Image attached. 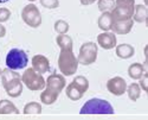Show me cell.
<instances>
[{"label":"cell","mask_w":148,"mask_h":120,"mask_svg":"<svg viewBox=\"0 0 148 120\" xmlns=\"http://www.w3.org/2000/svg\"><path fill=\"white\" fill-rule=\"evenodd\" d=\"M6 114H19V110L10 100H0V115Z\"/></svg>","instance_id":"ac0fdd59"},{"label":"cell","mask_w":148,"mask_h":120,"mask_svg":"<svg viewBox=\"0 0 148 120\" xmlns=\"http://www.w3.org/2000/svg\"><path fill=\"white\" fill-rule=\"evenodd\" d=\"M56 43L60 49H72L73 46V42L70 36H68L66 33L63 34H58L56 38Z\"/></svg>","instance_id":"cb8c5ba5"},{"label":"cell","mask_w":148,"mask_h":120,"mask_svg":"<svg viewBox=\"0 0 148 120\" xmlns=\"http://www.w3.org/2000/svg\"><path fill=\"white\" fill-rule=\"evenodd\" d=\"M81 4L84 5V6H87V5H92L94 3H96L97 0H79Z\"/></svg>","instance_id":"4dcf8cb0"},{"label":"cell","mask_w":148,"mask_h":120,"mask_svg":"<svg viewBox=\"0 0 148 120\" xmlns=\"http://www.w3.org/2000/svg\"><path fill=\"white\" fill-rule=\"evenodd\" d=\"M134 25V20L130 19H123V20H114L112 25V31L115 34H127L132 31Z\"/></svg>","instance_id":"7c38bea8"},{"label":"cell","mask_w":148,"mask_h":120,"mask_svg":"<svg viewBox=\"0 0 148 120\" xmlns=\"http://www.w3.org/2000/svg\"><path fill=\"white\" fill-rule=\"evenodd\" d=\"M21 19L30 28H38L42 24V13L33 3L26 5L21 11Z\"/></svg>","instance_id":"52a82bcc"},{"label":"cell","mask_w":148,"mask_h":120,"mask_svg":"<svg viewBox=\"0 0 148 120\" xmlns=\"http://www.w3.org/2000/svg\"><path fill=\"white\" fill-rule=\"evenodd\" d=\"M45 82H46L45 87L52 89L53 92H56L58 94H60L62 90H63L64 87L66 86V81H65L64 75H60V74H52V75H50Z\"/></svg>","instance_id":"30bf717a"},{"label":"cell","mask_w":148,"mask_h":120,"mask_svg":"<svg viewBox=\"0 0 148 120\" xmlns=\"http://www.w3.org/2000/svg\"><path fill=\"white\" fill-rule=\"evenodd\" d=\"M97 52H98V48L96 43L87 42L82 44V46L79 48L78 57H77L78 64H82V66L92 64L97 58Z\"/></svg>","instance_id":"8992f818"},{"label":"cell","mask_w":148,"mask_h":120,"mask_svg":"<svg viewBox=\"0 0 148 120\" xmlns=\"http://www.w3.org/2000/svg\"><path fill=\"white\" fill-rule=\"evenodd\" d=\"M21 82L29 90L37 92L45 88L46 82L42 74L37 73L33 68H26L21 75Z\"/></svg>","instance_id":"3957f363"},{"label":"cell","mask_w":148,"mask_h":120,"mask_svg":"<svg viewBox=\"0 0 148 120\" xmlns=\"http://www.w3.org/2000/svg\"><path fill=\"white\" fill-rule=\"evenodd\" d=\"M107 89L110 94L115 95V97H121L127 90V82L125 79L120 76L112 77L107 81Z\"/></svg>","instance_id":"ba28073f"},{"label":"cell","mask_w":148,"mask_h":120,"mask_svg":"<svg viewBox=\"0 0 148 120\" xmlns=\"http://www.w3.org/2000/svg\"><path fill=\"white\" fill-rule=\"evenodd\" d=\"M135 0H115V6L110 11L114 20L130 19L134 12Z\"/></svg>","instance_id":"277c9868"},{"label":"cell","mask_w":148,"mask_h":120,"mask_svg":"<svg viewBox=\"0 0 148 120\" xmlns=\"http://www.w3.org/2000/svg\"><path fill=\"white\" fill-rule=\"evenodd\" d=\"M127 94H128V98L132 101H138L141 97V87L139 83H130L129 86H127Z\"/></svg>","instance_id":"7402d4cb"},{"label":"cell","mask_w":148,"mask_h":120,"mask_svg":"<svg viewBox=\"0 0 148 120\" xmlns=\"http://www.w3.org/2000/svg\"><path fill=\"white\" fill-rule=\"evenodd\" d=\"M114 23V19L112 17L110 12H102V14L97 19V25L103 31H110L112 30V25Z\"/></svg>","instance_id":"9a60e30c"},{"label":"cell","mask_w":148,"mask_h":120,"mask_svg":"<svg viewBox=\"0 0 148 120\" xmlns=\"http://www.w3.org/2000/svg\"><path fill=\"white\" fill-rule=\"evenodd\" d=\"M72 83H73V85H75L83 94L89 89V81H88V79L84 77V76H82V75L76 76L75 79L72 80Z\"/></svg>","instance_id":"d4e9b609"},{"label":"cell","mask_w":148,"mask_h":120,"mask_svg":"<svg viewBox=\"0 0 148 120\" xmlns=\"http://www.w3.org/2000/svg\"><path fill=\"white\" fill-rule=\"evenodd\" d=\"M39 3L42 4L43 7L45 8H57L59 6V1L58 0H39Z\"/></svg>","instance_id":"83f0119b"},{"label":"cell","mask_w":148,"mask_h":120,"mask_svg":"<svg viewBox=\"0 0 148 120\" xmlns=\"http://www.w3.org/2000/svg\"><path fill=\"white\" fill-rule=\"evenodd\" d=\"M0 77H1V83H3V86L5 87L7 83H10L11 81H13V80H17V79H21V75L18 74L16 70H12L10 68L7 69H4L1 70V74H0Z\"/></svg>","instance_id":"d6986e66"},{"label":"cell","mask_w":148,"mask_h":120,"mask_svg":"<svg viewBox=\"0 0 148 120\" xmlns=\"http://www.w3.org/2000/svg\"><path fill=\"white\" fill-rule=\"evenodd\" d=\"M29 1H31V3H33V1H37V0H29Z\"/></svg>","instance_id":"836d02e7"},{"label":"cell","mask_w":148,"mask_h":120,"mask_svg":"<svg viewBox=\"0 0 148 120\" xmlns=\"http://www.w3.org/2000/svg\"><path fill=\"white\" fill-rule=\"evenodd\" d=\"M147 80H148V73H145V74L141 76V79L139 80V81H140V82H139V85H140L141 89H142V90H145V92H147V90H148Z\"/></svg>","instance_id":"f546056e"},{"label":"cell","mask_w":148,"mask_h":120,"mask_svg":"<svg viewBox=\"0 0 148 120\" xmlns=\"http://www.w3.org/2000/svg\"><path fill=\"white\" fill-rule=\"evenodd\" d=\"M0 74H1V68H0Z\"/></svg>","instance_id":"d590c367"},{"label":"cell","mask_w":148,"mask_h":120,"mask_svg":"<svg viewBox=\"0 0 148 120\" xmlns=\"http://www.w3.org/2000/svg\"><path fill=\"white\" fill-rule=\"evenodd\" d=\"M115 48H116V49H115L116 56H117L119 58H122V59L130 58V57H133L134 54H135L134 46L130 45V44L123 43V44H119V45H116Z\"/></svg>","instance_id":"5bb4252c"},{"label":"cell","mask_w":148,"mask_h":120,"mask_svg":"<svg viewBox=\"0 0 148 120\" xmlns=\"http://www.w3.org/2000/svg\"><path fill=\"white\" fill-rule=\"evenodd\" d=\"M132 19L136 23H145L147 20V6L141 5V4H139V5L135 4Z\"/></svg>","instance_id":"2e32d148"},{"label":"cell","mask_w":148,"mask_h":120,"mask_svg":"<svg viewBox=\"0 0 148 120\" xmlns=\"http://www.w3.org/2000/svg\"><path fill=\"white\" fill-rule=\"evenodd\" d=\"M29 63V57L26 52L21 49H11L6 56V66L12 70H19L26 68Z\"/></svg>","instance_id":"5b68a950"},{"label":"cell","mask_w":148,"mask_h":120,"mask_svg":"<svg viewBox=\"0 0 148 120\" xmlns=\"http://www.w3.org/2000/svg\"><path fill=\"white\" fill-rule=\"evenodd\" d=\"M8 0H0V4H4V3H7Z\"/></svg>","instance_id":"d6a6232c"},{"label":"cell","mask_w":148,"mask_h":120,"mask_svg":"<svg viewBox=\"0 0 148 120\" xmlns=\"http://www.w3.org/2000/svg\"><path fill=\"white\" fill-rule=\"evenodd\" d=\"M6 93L8 97H12V98H18L23 93V82H21V79H17V80H13L11 81L10 83L4 87Z\"/></svg>","instance_id":"4fadbf2b"},{"label":"cell","mask_w":148,"mask_h":120,"mask_svg":"<svg viewBox=\"0 0 148 120\" xmlns=\"http://www.w3.org/2000/svg\"><path fill=\"white\" fill-rule=\"evenodd\" d=\"M58 68L62 75L72 76L78 68V59L72 49H62L58 56Z\"/></svg>","instance_id":"6da1fadb"},{"label":"cell","mask_w":148,"mask_h":120,"mask_svg":"<svg viewBox=\"0 0 148 120\" xmlns=\"http://www.w3.org/2000/svg\"><path fill=\"white\" fill-rule=\"evenodd\" d=\"M23 113L26 114V115H37V114H40L42 113V105L39 102H36V101L27 102L25 106H24Z\"/></svg>","instance_id":"603a6c76"},{"label":"cell","mask_w":148,"mask_h":120,"mask_svg":"<svg viewBox=\"0 0 148 120\" xmlns=\"http://www.w3.org/2000/svg\"><path fill=\"white\" fill-rule=\"evenodd\" d=\"M97 43L102 49L104 50H110L114 49L117 45V41H116V36L114 32H109V31H103L102 33H100L97 36Z\"/></svg>","instance_id":"9c48e42d"},{"label":"cell","mask_w":148,"mask_h":120,"mask_svg":"<svg viewBox=\"0 0 148 120\" xmlns=\"http://www.w3.org/2000/svg\"><path fill=\"white\" fill-rule=\"evenodd\" d=\"M53 28H55V31H56L58 34H63V33H66V32L69 31V24H68V21H65V20L59 19V20H57V21L55 23Z\"/></svg>","instance_id":"4316f807"},{"label":"cell","mask_w":148,"mask_h":120,"mask_svg":"<svg viewBox=\"0 0 148 120\" xmlns=\"http://www.w3.org/2000/svg\"><path fill=\"white\" fill-rule=\"evenodd\" d=\"M81 114H114V108L110 102L103 99H90L79 111Z\"/></svg>","instance_id":"7a4b0ae2"},{"label":"cell","mask_w":148,"mask_h":120,"mask_svg":"<svg viewBox=\"0 0 148 120\" xmlns=\"http://www.w3.org/2000/svg\"><path fill=\"white\" fill-rule=\"evenodd\" d=\"M11 17V11L6 7H0V23H5Z\"/></svg>","instance_id":"f1b7e54d"},{"label":"cell","mask_w":148,"mask_h":120,"mask_svg":"<svg viewBox=\"0 0 148 120\" xmlns=\"http://www.w3.org/2000/svg\"><path fill=\"white\" fill-rule=\"evenodd\" d=\"M5 34H6V29H5V26L3 25V24L0 23V38L5 37Z\"/></svg>","instance_id":"1f68e13d"},{"label":"cell","mask_w":148,"mask_h":120,"mask_svg":"<svg viewBox=\"0 0 148 120\" xmlns=\"http://www.w3.org/2000/svg\"><path fill=\"white\" fill-rule=\"evenodd\" d=\"M113 1H114V0H113Z\"/></svg>","instance_id":"8d00e7d4"},{"label":"cell","mask_w":148,"mask_h":120,"mask_svg":"<svg viewBox=\"0 0 148 120\" xmlns=\"http://www.w3.org/2000/svg\"><path fill=\"white\" fill-rule=\"evenodd\" d=\"M32 68L39 74H45L50 70V62L49 58L44 55H34L32 57Z\"/></svg>","instance_id":"8fae6325"},{"label":"cell","mask_w":148,"mask_h":120,"mask_svg":"<svg viewBox=\"0 0 148 120\" xmlns=\"http://www.w3.org/2000/svg\"><path fill=\"white\" fill-rule=\"evenodd\" d=\"M145 73H146V71L143 70L142 64H141V63H138V62L130 64L129 68H128V75H129V77L133 79V80H140L141 76H142Z\"/></svg>","instance_id":"ffe728a7"},{"label":"cell","mask_w":148,"mask_h":120,"mask_svg":"<svg viewBox=\"0 0 148 120\" xmlns=\"http://www.w3.org/2000/svg\"><path fill=\"white\" fill-rule=\"evenodd\" d=\"M58 95H59L58 93H56L52 89L45 87V89L39 95V98H40L42 103H44V105H52V103H55L57 101Z\"/></svg>","instance_id":"e0dca14e"},{"label":"cell","mask_w":148,"mask_h":120,"mask_svg":"<svg viewBox=\"0 0 148 120\" xmlns=\"http://www.w3.org/2000/svg\"><path fill=\"white\" fill-rule=\"evenodd\" d=\"M65 93H66V97H68L71 101H78V100H81V99L83 98V95H84L75 85H73L72 82L66 87Z\"/></svg>","instance_id":"44dd1931"},{"label":"cell","mask_w":148,"mask_h":120,"mask_svg":"<svg viewBox=\"0 0 148 120\" xmlns=\"http://www.w3.org/2000/svg\"><path fill=\"white\" fill-rule=\"evenodd\" d=\"M98 10L102 12H110L115 6V0H97Z\"/></svg>","instance_id":"484cf974"},{"label":"cell","mask_w":148,"mask_h":120,"mask_svg":"<svg viewBox=\"0 0 148 120\" xmlns=\"http://www.w3.org/2000/svg\"><path fill=\"white\" fill-rule=\"evenodd\" d=\"M145 4H146V5H147V4H148V1H147V0H145Z\"/></svg>","instance_id":"e575fe53"}]
</instances>
